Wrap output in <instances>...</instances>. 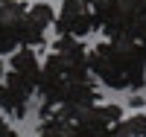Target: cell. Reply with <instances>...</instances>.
Listing matches in <instances>:
<instances>
[{
  "label": "cell",
  "instance_id": "obj_1",
  "mask_svg": "<svg viewBox=\"0 0 146 137\" xmlns=\"http://www.w3.org/2000/svg\"><path fill=\"white\" fill-rule=\"evenodd\" d=\"M91 70L111 91H140L146 82V56L143 41L137 38H111L94 47L88 56Z\"/></svg>",
  "mask_w": 146,
  "mask_h": 137
},
{
  "label": "cell",
  "instance_id": "obj_2",
  "mask_svg": "<svg viewBox=\"0 0 146 137\" xmlns=\"http://www.w3.org/2000/svg\"><path fill=\"white\" fill-rule=\"evenodd\" d=\"M140 6H143V0H111L96 15V23L102 26L108 38H135L137 21H140Z\"/></svg>",
  "mask_w": 146,
  "mask_h": 137
},
{
  "label": "cell",
  "instance_id": "obj_3",
  "mask_svg": "<svg viewBox=\"0 0 146 137\" xmlns=\"http://www.w3.org/2000/svg\"><path fill=\"white\" fill-rule=\"evenodd\" d=\"M41 70H44V64H38L35 50L23 47V50H18V53L12 56V64H9V73H6V85L12 91H18L23 99H29L35 91H38Z\"/></svg>",
  "mask_w": 146,
  "mask_h": 137
},
{
  "label": "cell",
  "instance_id": "obj_4",
  "mask_svg": "<svg viewBox=\"0 0 146 137\" xmlns=\"http://www.w3.org/2000/svg\"><path fill=\"white\" fill-rule=\"evenodd\" d=\"M23 18L27 6L21 0H0V53L23 44Z\"/></svg>",
  "mask_w": 146,
  "mask_h": 137
},
{
  "label": "cell",
  "instance_id": "obj_5",
  "mask_svg": "<svg viewBox=\"0 0 146 137\" xmlns=\"http://www.w3.org/2000/svg\"><path fill=\"white\" fill-rule=\"evenodd\" d=\"M56 26H58L62 35H76L79 38V35H88L100 23H96V15H91V6L85 0H64Z\"/></svg>",
  "mask_w": 146,
  "mask_h": 137
},
{
  "label": "cell",
  "instance_id": "obj_6",
  "mask_svg": "<svg viewBox=\"0 0 146 137\" xmlns=\"http://www.w3.org/2000/svg\"><path fill=\"white\" fill-rule=\"evenodd\" d=\"M53 23V9L47 3H35L27 9L23 18V47H38L47 35V26Z\"/></svg>",
  "mask_w": 146,
  "mask_h": 137
},
{
  "label": "cell",
  "instance_id": "obj_7",
  "mask_svg": "<svg viewBox=\"0 0 146 137\" xmlns=\"http://www.w3.org/2000/svg\"><path fill=\"white\" fill-rule=\"evenodd\" d=\"M94 99H96L94 82H91V76H85V79H73L64 85L58 105H94Z\"/></svg>",
  "mask_w": 146,
  "mask_h": 137
},
{
  "label": "cell",
  "instance_id": "obj_8",
  "mask_svg": "<svg viewBox=\"0 0 146 137\" xmlns=\"http://www.w3.org/2000/svg\"><path fill=\"white\" fill-rule=\"evenodd\" d=\"M105 137H146V114L137 111V114L114 122V126L105 131Z\"/></svg>",
  "mask_w": 146,
  "mask_h": 137
},
{
  "label": "cell",
  "instance_id": "obj_9",
  "mask_svg": "<svg viewBox=\"0 0 146 137\" xmlns=\"http://www.w3.org/2000/svg\"><path fill=\"white\" fill-rule=\"evenodd\" d=\"M0 108H3L6 114H12V117H23V111H27V99L3 82V85H0Z\"/></svg>",
  "mask_w": 146,
  "mask_h": 137
},
{
  "label": "cell",
  "instance_id": "obj_10",
  "mask_svg": "<svg viewBox=\"0 0 146 137\" xmlns=\"http://www.w3.org/2000/svg\"><path fill=\"white\" fill-rule=\"evenodd\" d=\"M135 38L146 44V0H143V6H140V21H137V35H135Z\"/></svg>",
  "mask_w": 146,
  "mask_h": 137
},
{
  "label": "cell",
  "instance_id": "obj_11",
  "mask_svg": "<svg viewBox=\"0 0 146 137\" xmlns=\"http://www.w3.org/2000/svg\"><path fill=\"white\" fill-rule=\"evenodd\" d=\"M85 3H88V6L94 9V15H100V12H102L108 3H111V0H85Z\"/></svg>",
  "mask_w": 146,
  "mask_h": 137
},
{
  "label": "cell",
  "instance_id": "obj_12",
  "mask_svg": "<svg viewBox=\"0 0 146 137\" xmlns=\"http://www.w3.org/2000/svg\"><path fill=\"white\" fill-rule=\"evenodd\" d=\"M0 137H18V134L12 131V128L6 126V122H3V120H0Z\"/></svg>",
  "mask_w": 146,
  "mask_h": 137
},
{
  "label": "cell",
  "instance_id": "obj_13",
  "mask_svg": "<svg viewBox=\"0 0 146 137\" xmlns=\"http://www.w3.org/2000/svg\"><path fill=\"white\" fill-rule=\"evenodd\" d=\"M0 76H3V64H0Z\"/></svg>",
  "mask_w": 146,
  "mask_h": 137
},
{
  "label": "cell",
  "instance_id": "obj_14",
  "mask_svg": "<svg viewBox=\"0 0 146 137\" xmlns=\"http://www.w3.org/2000/svg\"><path fill=\"white\" fill-rule=\"evenodd\" d=\"M143 56H146V44H143Z\"/></svg>",
  "mask_w": 146,
  "mask_h": 137
}]
</instances>
